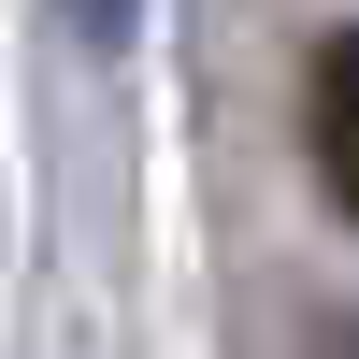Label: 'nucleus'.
<instances>
[{
	"instance_id": "f257e3e1",
	"label": "nucleus",
	"mask_w": 359,
	"mask_h": 359,
	"mask_svg": "<svg viewBox=\"0 0 359 359\" xmlns=\"http://www.w3.org/2000/svg\"><path fill=\"white\" fill-rule=\"evenodd\" d=\"M302 158H316V187L359 216V29H331L316 72H302Z\"/></svg>"
},
{
	"instance_id": "f03ea898",
	"label": "nucleus",
	"mask_w": 359,
	"mask_h": 359,
	"mask_svg": "<svg viewBox=\"0 0 359 359\" xmlns=\"http://www.w3.org/2000/svg\"><path fill=\"white\" fill-rule=\"evenodd\" d=\"M130 15H144V0H72V29H86V43H130Z\"/></svg>"
}]
</instances>
